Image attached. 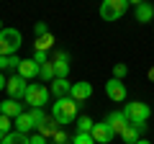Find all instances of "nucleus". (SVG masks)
<instances>
[{"instance_id":"34","label":"nucleus","mask_w":154,"mask_h":144,"mask_svg":"<svg viewBox=\"0 0 154 144\" xmlns=\"http://www.w3.org/2000/svg\"><path fill=\"white\" fill-rule=\"evenodd\" d=\"M3 139H5V134H3V131H0V142H3Z\"/></svg>"},{"instance_id":"17","label":"nucleus","mask_w":154,"mask_h":144,"mask_svg":"<svg viewBox=\"0 0 154 144\" xmlns=\"http://www.w3.org/2000/svg\"><path fill=\"white\" fill-rule=\"evenodd\" d=\"M144 129H146V126H136V124H131V126H128L126 131L121 134V139H123L126 144H136V142H139V136H141V131H144Z\"/></svg>"},{"instance_id":"21","label":"nucleus","mask_w":154,"mask_h":144,"mask_svg":"<svg viewBox=\"0 0 154 144\" xmlns=\"http://www.w3.org/2000/svg\"><path fill=\"white\" fill-rule=\"evenodd\" d=\"M38 77L44 80V83H49V80H57L54 64H51V62H44V64H41V70H38Z\"/></svg>"},{"instance_id":"23","label":"nucleus","mask_w":154,"mask_h":144,"mask_svg":"<svg viewBox=\"0 0 154 144\" xmlns=\"http://www.w3.org/2000/svg\"><path fill=\"white\" fill-rule=\"evenodd\" d=\"M18 64H21V59H18L16 54H11V57H0V70H18Z\"/></svg>"},{"instance_id":"12","label":"nucleus","mask_w":154,"mask_h":144,"mask_svg":"<svg viewBox=\"0 0 154 144\" xmlns=\"http://www.w3.org/2000/svg\"><path fill=\"white\" fill-rule=\"evenodd\" d=\"M38 70H41V64H38L36 59H21V64H18V75L26 77V80L38 77Z\"/></svg>"},{"instance_id":"6","label":"nucleus","mask_w":154,"mask_h":144,"mask_svg":"<svg viewBox=\"0 0 154 144\" xmlns=\"http://www.w3.org/2000/svg\"><path fill=\"white\" fill-rule=\"evenodd\" d=\"M105 93H108V98L116 100V103H123V100L128 98V90H126V85H123V80H116V77H110L108 83H105Z\"/></svg>"},{"instance_id":"11","label":"nucleus","mask_w":154,"mask_h":144,"mask_svg":"<svg viewBox=\"0 0 154 144\" xmlns=\"http://www.w3.org/2000/svg\"><path fill=\"white\" fill-rule=\"evenodd\" d=\"M93 95V85L90 83H72V93H69V98H75L77 103H85V100Z\"/></svg>"},{"instance_id":"29","label":"nucleus","mask_w":154,"mask_h":144,"mask_svg":"<svg viewBox=\"0 0 154 144\" xmlns=\"http://www.w3.org/2000/svg\"><path fill=\"white\" fill-rule=\"evenodd\" d=\"M51 139H54L57 144H67V142H69V139H67V134H62V131H57V134H54Z\"/></svg>"},{"instance_id":"30","label":"nucleus","mask_w":154,"mask_h":144,"mask_svg":"<svg viewBox=\"0 0 154 144\" xmlns=\"http://www.w3.org/2000/svg\"><path fill=\"white\" fill-rule=\"evenodd\" d=\"M33 59H36L38 64H44V62H49V59H46V52H33Z\"/></svg>"},{"instance_id":"1","label":"nucleus","mask_w":154,"mask_h":144,"mask_svg":"<svg viewBox=\"0 0 154 144\" xmlns=\"http://www.w3.org/2000/svg\"><path fill=\"white\" fill-rule=\"evenodd\" d=\"M77 100L75 98H57V103L51 105V118H54L57 124H72L77 118Z\"/></svg>"},{"instance_id":"14","label":"nucleus","mask_w":154,"mask_h":144,"mask_svg":"<svg viewBox=\"0 0 154 144\" xmlns=\"http://www.w3.org/2000/svg\"><path fill=\"white\" fill-rule=\"evenodd\" d=\"M0 113L8 116V118H18V116L23 113V103H18L16 98H8V100L0 103Z\"/></svg>"},{"instance_id":"35","label":"nucleus","mask_w":154,"mask_h":144,"mask_svg":"<svg viewBox=\"0 0 154 144\" xmlns=\"http://www.w3.org/2000/svg\"><path fill=\"white\" fill-rule=\"evenodd\" d=\"M149 77H152V80H154V70H152V72H149Z\"/></svg>"},{"instance_id":"3","label":"nucleus","mask_w":154,"mask_h":144,"mask_svg":"<svg viewBox=\"0 0 154 144\" xmlns=\"http://www.w3.org/2000/svg\"><path fill=\"white\" fill-rule=\"evenodd\" d=\"M123 113L128 116L131 124H136V126H146L149 116H152V108H149L146 103H141V100H131V103L123 108Z\"/></svg>"},{"instance_id":"18","label":"nucleus","mask_w":154,"mask_h":144,"mask_svg":"<svg viewBox=\"0 0 154 144\" xmlns=\"http://www.w3.org/2000/svg\"><path fill=\"white\" fill-rule=\"evenodd\" d=\"M57 131H59V124H57L54 118H46L44 124H38V134H41V136H46V139L54 136Z\"/></svg>"},{"instance_id":"33","label":"nucleus","mask_w":154,"mask_h":144,"mask_svg":"<svg viewBox=\"0 0 154 144\" xmlns=\"http://www.w3.org/2000/svg\"><path fill=\"white\" fill-rule=\"evenodd\" d=\"M136 144H149V142H146V139H139V142H136Z\"/></svg>"},{"instance_id":"20","label":"nucleus","mask_w":154,"mask_h":144,"mask_svg":"<svg viewBox=\"0 0 154 144\" xmlns=\"http://www.w3.org/2000/svg\"><path fill=\"white\" fill-rule=\"evenodd\" d=\"M0 144H31V136H26L21 131H13V134H5V139Z\"/></svg>"},{"instance_id":"15","label":"nucleus","mask_w":154,"mask_h":144,"mask_svg":"<svg viewBox=\"0 0 154 144\" xmlns=\"http://www.w3.org/2000/svg\"><path fill=\"white\" fill-rule=\"evenodd\" d=\"M69 93H72V83H67V77L51 80V95L54 98H67Z\"/></svg>"},{"instance_id":"9","label":"nucleus","mask_w":154,"mask_h":144,"mask_svg":"<svg viewBox=\"0 0 154 144\" xmlns=\"http://www.w3.org/2000/svg\"><path fill=\"white\" fill-rule=\"evenodd\" d=\"M105 121L110 124V129H113L116 134H123L128 126H131V121H128V116H126L123 111H113V113H108V116H105Z\"/></svg>"},{"instance_id":"19","label":"nucleus","mask_w":154,"mask_h":144,"mask_svg":"<svg viewBox=\"0 0 154 144\" xmlns=\"http://www.w3.org/2000/svg\"><path fill=\"white\" fill-rule=\"evenodd\" d=\"M54 46V36L51 33H44V36H36V44H33V52H46Z\"/></svg>"},{"instance_id":"8","label":"nucleus","mask_w":154,"mask_h":144,"mask_svg":"<svg viewBox=\"0 0 154 144\" xmlns=\"http://www.w3.org/2000/svg\"><path fill=\"white\" fill-rule=\"evenodd\" d=\"M90 134H93V139H95L98 144H108V142H113V139H116V131L110 129V124H108V121H100V124H95Z\"/></svg>"},{"instance_id":"4","label":"nucleus","mask_w":154,"mask_h":144,"mask_svg":"<svg viewBox=\"0 0 154 144\" xmlns=\"http://www.w3.org/2000/svg\"><path fill=\"white\" fill-rule=\"evenodd\" d=\"M128 11V0H103L100 3V18L103 21H118Z\"/></svg>"},{"instance_id":"10","label":"nucleus","mask_w":154,"mask_h":144,"mask_svg":"<svg viewBox=\"0 0 154 144\" xmlns=\"http://www.w3.org/2000/svg\"><path fill=\"white\" fill-rule=\"evenodd\" d=\"M13 126H16V131L28 134V131H33V129H36V118L31 116V111H23L18 118H13Z\"/></svg>"},{"instance_id":"24","label":"nucleus","mask_w":154,"mask_h":144,"mask_svg":"<svg viewBox=\"0 0 154 144\" xmlns=\"http://www.w3.org/2000/svg\"><path fill=\"white\" fill-rule=\"evenodd\" d=\"M72 144H98L93 139V134H75L72 136Z\"/></svg>"},{"instance_id":"7","label":"nucleus","mask_w":154,"mask_h":144,"mask_svg":"<svg viewBox=\"0 0 154 144\" xmlns=\"http://www.w3.org/2000/svg\"><path fill=\"white\" fill-rule=\"evenodd\" d=\"M26 77H21V75H11L8 77V85H5V90H8V95L11 98H16V100H21L23 95H26Z\"/></svg>"},{"instance_id":"5","label":"nucleus","mask_w":154,"mask_h":144,"mask_svg":"<svg viewBox=\"0 0 154 144\" xmlns=\"http://www.w3.org/2000/svg\"><path fill=\"white\" fill-rule=\"evenodd\" d=\"M49 95H51V90H46L44 85H38V83H28L23 100H26V103L31 105V108H41V105H46Z\"/></svg>"},{"instance_id":"2","label":"nucleus","mask_w":154,"mask_h":144,"mask_svg":"<svg viewBox=\"0 0 154 144\" xmlns=\"http://www.w3.org/2000/svg\"><path fill=\"white\" fill-rule=\"evenodd\" d=\"M21 31L18 28H3L0 31V57H11L21 49Z\"/></svg>"},{"instance_id":"27","label":"nucleus","mask_w":154,"mask_h":144,"mask_svg":"<svg viewBox=\"0 0 154 144\" xmlns=\"http://www.w3.org/2000/svg\"><path fill=\"white\" fill-rule=\"evenodd\" d=\"M33 31H36V36H44V33H49V28H46L44 21H38L36 26H33Z\"/></svg>"},{"instance_id":"16","label":"nucleus","mask_w":154,"mask_h":144,"mask_svg":"<svg viewBox=\"0 0 154 144\" xmlns=\"http://www.w3.org/2000/svg\"><path fill=\"white\" fill-rule=\"evenodd\" d=\"M134 16H136L139 23H149L154 18V5L152 3H141V5H136V13Z\"/></svg>"},{"instance_id":"26","label":"nucleus","mask_w":154,"mask_h":144,"mask_svg":"<svg viewBox=\"0 0 154 144\" xmlns=\"http://www.w3.org/2000/svg\"><path fill=\"white\" fill-rule=\"evenodd\" d=\"M126 72H128L126 64H116V67H113V77H116V80H123V77H126Z\"/></svg>"},{"instance_id":"32","label":"nucleus","mask_w":154,"mask_h":144,"mask_svg":"<svg viewBox=\"0 0 154 144\" xmlns=\"http://www.w3.org/2000/svg\"><path fill=\"white\" fill-rule=\"evenodd\" d=\"M141 3H146V0H128V5H141Z\"/></svg>"},{"instance_id":"37","label":"nucleus","mask_w":154,"mask_h":144,"mask_svg":"<svg viewBox=\"0 0 154 144\" xmlns=\"http://www.w3.org/2000/svg\"><path fill=\"white\" fill-rule=\"evenodd\" d=\"M49 144H57V142H49Z\"/></svg>"},{"instance_id":"13","label":"nucleus","mask_w":154,"mask_h":144,"mask_svg":"<svg viewBox=\"0 0 154 144\" xmlns=\"http://www.w3.org/2000/svg\"><path fill=\"white\" fill-rule=\"evenodd\" d=\"M51 64H54L57 77H67V75H69V54H67V52H57V57L51 59Z\"/></svg>"},{"instance_id":"36","label":"nucleus","mask_w":154,"mask_h":144,"mask_svg":"<svg viewBox=\"0 0 154 144\" xmlns=\"http://www.w3.org/2000/svg\"><path fill=\"white\" fill-rule=\"evenodd\" d=\"M0 31H3V21H0Z\"/></svg>"},{"instance_id":"25","label":"nucleus","mask_w":154,"mask_h":144,"mask_svg":"<svg viewBox=\"0 0 154 144\" xmlns=\"http://www.w3.org/2000/svg\"><path fill=\"white\" fill-rule=\"evenodd\" d=\"M11 126H13V118H8V116H3V113H0V131L8 134V131H11Z\"/></svg>"},{"instance_id":"28","label":"nucleus","mask_w":154,"mask_h":144,"mask_svg":"<svg viewBox=\"0 0 154 144\" xmlns=\"http://www.w3.org/2000/svg\"><path fill=\"white\" fill-rule=\"evenodd\" d=\"M31 144H49V139L41 136V134H33V136H31Z\"/></svg>"},{"instance_id":"31","label":"nucleus","mask_w":154,"mask_h":144,"mask_svg":"<svg viewBox=\"0 0 154 144\" xmlns=\"http://www.w3.org/2000/svg\"><path fill=\"white\" fill-rule=\"evenodd\" d=\"M5 85H8V77L3 75V72H0V90H5Z\"/></svg>"},{"instance_id":"22","label":"nucleus","mask_w":154,"mask_h":144,"mask_svg":"<svg viewBox=\"0 0 154 144\" xmlns=\"http://www.w3.org/2000/svg\"><path fill=\"white\" fill-rule=\"evenodd\" d=\"M93 126H95V121L90 116H80V118H77V134H90Z\"/></svg>"}]
</instances>
